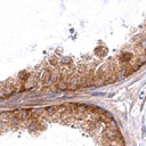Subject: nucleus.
Returning <instances> with one entry per match:
<instances>
[{
    "mask_svg": "<svg viewBox=\"0 0 146 146\" xmlns=\"http://www.w3.org/2000/svg\"><path fill=\"white\" fill-rule=\"evenodd\" d=\"M48 62H49V65H50V66H52L54 68H58V67L60 66V65H59V63H60V62H59L58 57H57V56H55V55L50 56Z\"/></svg>",
    "mask_w": 146,
    "mask_h": 146,
    "instance_id": "5",
    "label": "nucleus"
},
{
    "mask_svg": "<svg viewBox=\"0 0 146 146\" xmlns=\"http://www.w3.org/2000/svg\"><path fill=\"white\" fill-rule=\"evenodd\" d=\"M58 112H60V106H50L46 108V114L48 116H52Z\"/></svg>",
    "mask_w": 146,
    "mask_h": 146,
    "instance_id": "4",
    "label": "nucleus"
},
{
    "mask_svg": "<svg viewBox=\"0 0 146 146\" xmlns=\"http://www.w3.org/2000/svg\"><path fill=\"white\" fill-rule=\"evenodd\" d=\"M73 64V60H72V58L71 57H63L62 59H60V63H59V65L60 66H63V67H68V66H71Z\"/></svg>",
    "mask_w": 146,
    "mask_h": 146,
    "instance_id": "6",
    "label": "nucleus"
},
{
    "mask_svg": "<svg viewBox=\"0 0 146 146\" xmlns=\"http://www.w3.org/2000/svg\"><path fill=\"white\" fill-rule=\"evenodd\" d=\"M106 51H107V49H106L105 47H97V48L95 49L96 55H97V56H100V57L105 56V55H106Z\"/></svg>",
    "mask_w": 146,
    "mask_h": 146,
    "instance_id": "7",
    "label": "nucleus"
},
{
    "mask_svg": "<svg viewBox=\"0 0 146 146\" xmlns=\"http://www.w3.org/2000/svg\"><path fill=\"white\" fill-rule=\"evenodd\" d=\"M57 88L60 89V90H66V89H67V82L59 80V82L57 83Z\"/></svg>",
    "mask_w": 146,
    "mask_h": 146,
    "instance_id": "8",
    "label": "nucleus"
},
{
    "mask_svg": "<svg viewBox=\"0 0 146 146\" xmlns=\"http://www.w3.org/2000/svg\"><path fill=\"white\" fill-rule=\"evenodd\" d=\"M79 79H80V75H78L76 73L74 75H72L68 81H67V89L68 90H76L79 87Z\"/></svg>",
    "mask_w": 146,
    "mask_h": 146,
    "instance_id": "1",
    "label": "nucleus"
},
{
    "mask_svg": "<svg viewBox=\"0 0 146 146\" xmlns=\"http://www.w3.org/2000/svg\"><path fill=\"white\" fill-rule=\"evenodd\" d=\"M133 58V55L130 52V51H121V54L116 57V59H117V62L120 63V64H123V63H129L131 59Z\"/></svg>",
    "mask_w": 146,
    "mask_h": 146,
    "instance_id": "2",
    "label": "nucleus"
},
{
    "mask_svg": "<svg viewBox=\"0 0 146 146\" xmlns=\"http://www.w3.org/2000/svg\"><path fill=\"white\" fill-rule=\"evenodd\" d=\"M121 70H122L123 76H129V75H131L135 72L133 68L131 67L130 63H123V64H121Z\"/></svg>",
    "mask_w": 146,
    "mask_h": 146,
    "instance_id": "3",
    "label": "nucleus"
}]
</instances>
